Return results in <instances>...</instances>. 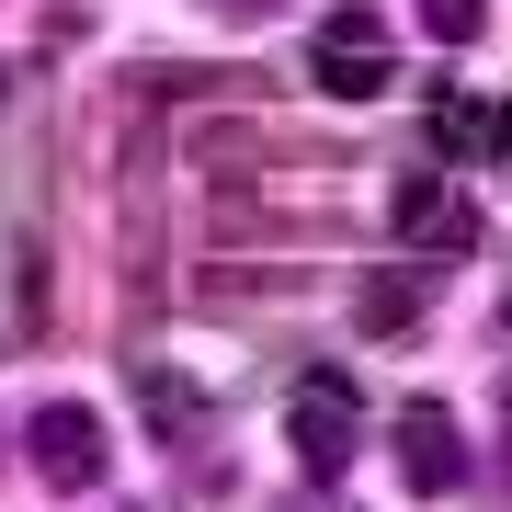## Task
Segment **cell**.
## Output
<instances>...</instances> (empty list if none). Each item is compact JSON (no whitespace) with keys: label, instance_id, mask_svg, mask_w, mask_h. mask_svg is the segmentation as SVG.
I'll return each instance as SVG.
<instances>
[{"label":"cell","instance_id":"obj_1","mask_svg":"<svg viewBox=\"0 0 512 512\" xmlns=\"http://www.w3.org/2000/svg\"><path fill=\"white\" fill-rule=\"evenodd\" d=\"M285 444H296V467L308 478H342L353 467V444H365V399H353V376H296V399H285Z\"/></svg>","mask_w":512,"mask_h":512},{"label":"cell","instance_id":"obj_2","mask_svg":"<svg viewBox=\"0 0 512 512\" xmlns=\"http://www.w3.org/2000/svg\"><path fill=\"white\" fill-rule=\"evenodd\" d=\"M308 69H319V92H342V103H376L387 80H399V46H387V23L365 12V0H342V12L319 23Z\"/></svg>","mask_w":512,"mask_h":512},{"label":"cell","instance_id":"obj_3","mask_svg":"<svg viewBox=\"0 0 512 512\" xmlns=\"http://www.w3.org/2000/svg\"><path fill=\"white\" fill-rule=\"evenodd\" d=\"M23 444H35V467L57 478V490H92V478H103V421L80 399H46L35 421H23Z\"/></svg>","mask_w":512,"mask_h":512},{"label":"cell","instance_id":"obj_4","mask_svg":"<svg viewBox=\"0 0 512 512\" xmlns=\"http://www.w3.org/2000/svg\"><path fill=\"white\" fill-rule=\"evenodd\" d=\"M399 467H410L421 501H444V490L467 478V433H456V410H444V399H410V410H399Z\"/></svg>","mask_w":512,"mask_h":512},{"label":"cell","instance_id":"obj_5","mask_svg":"<svg viewBox=\"0 0 512 512\" xmlns=\"http://www.w3.org/2000/svg\"><path fill=\"white\" fill-rule=\"evenodd\" d=\"M399 228L421 239V251H467V239H478V205L456 183H433V171H410V183H399Z\"/></svg>","mask_w":512,"mask_h":512},{"label":"cell","instance_id":"obj_6","mask_svg":"<svg viewBox=\"0 0 512 512\" xmlns=\"http://www.w3.org/2000/svg\"><path fill=\"white\" fill-rule=\"evenodd\" d=\"M433 148H444V160H501V148H512V103L444 92V103H433Z\"/></svg>","mask_w":512,"mask_h":512},{"label":"cell","instance_id":"obj_7","mask_svg":"<svg viewBox=\"0 0 512 512\" xmlns=\"http://www.w3.org/2000/svg\"><path fill=\"white\" fill-rule=\"evenodd\" d=\"M353 308H365V330H410V319H421V285H410V274H365Z\"/></svg>","mask_w":512,"mask_h":512},{"label":"cell","instance_id":"obj_8","mask_svg":"<svg viewBox=\"0 0 512 512\" xmlns=\"http://www.w3.org/2000/svg\"><path fill=\"white\" fill-rule=\"evenodd\" d=\"M148 433H160V444L194 433V387H183V376H148Z\"/></svg>","mask_w":512,"mask_h":512},{"label":"cell","instance_id":"obj_9","mask_svg":"<svg viewBox=\"0 0 512 512\" xmlns=\"http://www.w3.org/2000/svg\"><path fill=\"white\" fill-rule=\"evenodd\" d=\"M421 23H433V35H444V46H467V35H478V23H490V0H421Z\"/></svg>","mask_w":512,"mask_h":512},{"label":"cell","instance_id":"obj_10","mask_svg":"<svg viewBox=\"0 0 512 512\" xmlns=\"http://www.w3.org/2000/svg\"><path fill=\"white\" fill-rule=\"evenodd\" d=\"M501 319H512V308H501Z\"/></svg>","mask_w":512,"mask_h":512}]
</instances>
